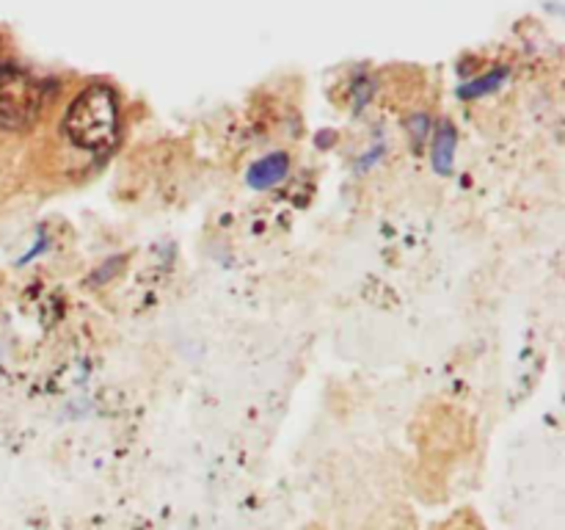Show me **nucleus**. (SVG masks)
<instances>
[{"label": "nucleus", "instance_id": "2", "mask_svg": "<svg viewBox=\"0 0 565 530\" xmlns=\"http://www.w3.org/2000/svg\"><path fill=\"white\" fill-rule=\"evenodd\" d=\"M44 105V88L22 66L0 61V127L25 130L39 119Z\"/></svg>", "mask_w": 565, "mask_h": 530}, {"label": "nucleus", "instance_id": "6", "mask_svg": "<svg viewBox=\"0 0 565 530\" xmlns=\"http://www.w3.org/2000/svg\"><path fill=\"white\" fill-rule=\"evenodd\" d=\"M0 53H3V42H0Z\"/></svg>", "mask_w": 565, "mask_h": 530}, {"label": "nucleus", "instance_id": "5", "mask_svg": "<svg viewBox=\"0 0 565 530\" xmlns=\"http://www.w3.org/2000/svg\"><path fill=\"white\" fill-rule=\"evenodd\" d=\"M502 77H505V72H491V75L480 77V81L467 83V86L461 88V97H463V99H469V97H480V94H489L491 88L500 86Z\"/></svg>", "mask_w": 565, "mask_h": 530}, {"label": "nucleus", "instance_id": "4", "mask_svg": "<svg viewBox=\"0 0 565 530\" xmlns=\"http://www.w3.org/2000/svg\"><path fill=\"white\" fill-rule=\"evenodd\" d=\"M452 152H456V130L450 125H441V130L434 136V169L439 174L450 171Z\"/></svg>", "mask_w": 565, "mask_h": 530}, {"label": "nucleus", "instance_id": "1", "mask_svg": "<svg viewBox=\"0 0 565 530\" xmlns=\"http://www.w3.org/2000/svg\"><path fill=\"white\" fill-rule=\"evenodd\" d=\"M64 132L75 147L108 152L119 138V103L114 88L103 83L83 88L66 108Z\"/></svg>", "mask_w": 565, "mask_h": 530}, {"label": "nucleus", "instance_id": "3", "mask_svg": "<svg viewBox=\"0 0 565 530\" xmlns=\"http://www.w3.org/2000/svg\"><path fill=\"white\" fill-rule=\"evenodd\" d=\"M287 169H290V158L285 152H274L268 158L257 160L248 171V186L257 188V191H268L276 182H281L287 177Z\"/></svg>", "mask_w": 565, "mask_h": 530}]
</instances>
